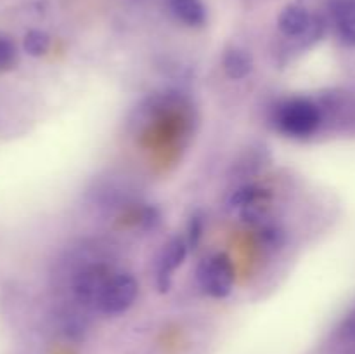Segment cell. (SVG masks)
I'll return each mask as SVG.
<instances>
[{
	"label": "cell",
	"instance_id": "1",
	"mask_svg": "<svg viewBox=\"0 0 355 354\" xmlns=\"http://www.w3.org/2000/svg\"><path fill=\"white\" fill-rule=\"evenodd\" d=\"M272 121L279 132L288 137L307 139L321 128L324 121L321 104L309 97L284 99L274 108Z\"/></svg>",
	"mask_w": 355,
	"mask_h": 354
},
{
	"label": "cell",
	"instance_id": "2",
	"mask_svg": "<svg viewBox=\"0 0 355 354\" xmlns=\"http://www.w3.org/2000/svg\"><path fill=\"white\" fill-rule=\"evenodd\" d=\"M201 288L214 298L227 297L234 287V266L225 253L208 257L198 267Z\"/></svg>",
	"mask_w": 355,
	"mask_h": 354
},
{
	"label": "cell",
	"instance_id": "3",
	"mask_svg": "<svg viewBox=\"0 0 355 354\" xmlns=\"http://www.w3.org/2000/svg\"><path fill=\"white\" fill-rule=\"evenodd\" d=\"M139 294V283L132 274H114L97 301L96 309L106 316H118L134 305Z\"/></svg>",
	"mask_w": 355,
	"mask_h": 354
},
{
	"label": "cell",
	"instance_id": "4",
	"mask_svg": "<svg viewBox=\"0 0 355 354\" xmlns=\"http://www.w3.org/2000/svg\"><path fill=\"white\" fill-rule=\"evenodd\" d=\"M113 276V271L104 264H87L73 278V292L82 304L96 307L101 294Z\"/></svg>",
	"mask_w": 355,
	"mask_h": 354
},
{
	"label": "cell",
	"instance_id": "5",
	"mask_svg": "<svg viewBox=\"0 0 355 354\" xmlns=\"http://www.w3.org/2000/svg\"><path fill=\"white\" fill-rule=\"evenodd\" d=\"M277 26H279V30L290 38H300L304 37V35H311L312 38H315L321 35L322 30L321 23H318V21L309 14V10L300 6L286 7V9L279 14Z\"/></svg>",
	"mask_w": 355,
	"mask_h": 354
},
{
	"label": "cell",
	"instance_id": "6",
	"mask_svg": "<svg viewBox=\"0 0 355 354\" xmlns=\"http://www.w3.org/2000/svg\"><path fill=\"white\" fill-rule=\"evenodd\" d=\"M187 242L184 238L175 236L173 239H170L165 245V248L162 250V255L158 259V283L162 290H166L172 280V274L175 273L177 267L184 262L187 255Z\"/></svg>",
	"mask_w": 355,
	"mask_h": 354
},
{
	"label": "cell",
	"instance_id": "7",
	"mask_svg": "<svg viewBox=\"0 0 355 354\" xmlns=\"http://www.w3.org/2000/svg\"><path fill=\"white\" fill-rule=\"evenodd\" d=\"M166 2L170 12L187 26H203L207 21V7L203 0H166Z\"/></svg>",
	"mask_w": 355,
	"mask_h": 354
},
{
	"label": "cell",
	"instance_id": "8",
	"mask_svg": "<svg viewBox=\"0 0 355 354\" xmlns=\"http://www.w3.org/2000/svg\"><path fill=\"white\" fill-rule=\"evenodd\" d=\"M335 26L345 44L355 45V0H340L333 9Z\"/></svg>",
	"mask_w": 355,
	"mask_h": 354
},
{
	"label": "cell",
	"instance_id": "9",
	"mask_svg": "<svg viewBox=\"0 0 355 354\" xmlns=\"http://www.w3.org/2000/svg\"><path fill=\"white\" fill-rule=\"evenodd\" d=\"M253 61L250 58L248 52L241 51V49H231L225 52L224 56V69L227 73L229 78L241 80L252 71Z\"/></svg>",
	"mask_w": 355,
	"mask_h": 354
},
{
	"label": "cell",
	"instance_id": "10",
	"mask_svg": "<svg viewBox=\"0 0 355 354\" xmlns=\"http://www.w3.org/2000/svg\"><path fill=\"white\" fill-rule=\"evenodd\" d=\"M51 47V38L47 33L40 30H31L24 35L23 40V49L28 56H33V58H40Z\"/></svg>",
	"mask_w": 355,
	"mask_h": 354
},
{
	"label": "cell",
	"instance_id": "11",
	"mask_svg": "<svg viewBox=\"0 0 355 354\" xmlns=\"http://www.w3.org/2000/svg\"><path fill=\"white\" fill-rule=\"evenodd\" d=\"M17 61L16 44L9 37H0V71H7Z\"/></svg>",
	"mask_w": 355,
	"mask_h": 354
},
{
	"label": "cell",
	"instance_id": "12",
	"mask_svg": "<svg viewBox=\"0 0 355 354\" xmlns=\"http://www.w3.org/2000/svg\"><path fill=\"white\" fill-rule=\"evenodd\" d=\"M201 231H203V224H201V217H191L189 222V235H187V245L189 246H196L198 242H200Z\"/></svg>",
	"mask_w": 355,
	"mask_h": 354
},
{
	"label": "cell",
	"instance_id": "13",
	"mask_svg": "<svg viewBox=\"0 0 355 354\" xmlns=\"http://www.w3.org/2000/svg\"><path fill=\"white\" fill-rule=\"evenodd\" d=\"M354 323H355V318H354Z\"/></svg>",
	"mask_w": 355,
	"mask_h": 354
}]
</instances>
